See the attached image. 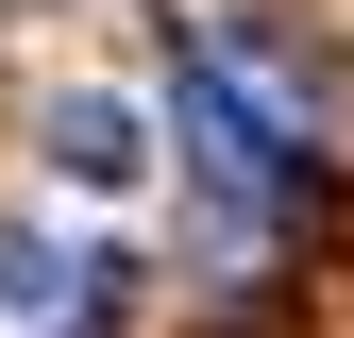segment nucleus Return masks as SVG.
<instances>
[{
    "label": "nucleus",
    "mask_w": 354,
    "mask_h": 338,
    "mask_svg": "<svg viewBox=\"0 0 354 338\" xmlns=\"http://www.w3.org/2000/svg\"><path fill=\"white\" fill-rule=\"evenodd\" d=\"M186 136H203V169L236 203H304V102L236 51V34H186Z\"/></svg>",
    "instance_id": "f257e3e1"
},
{
    "label": "nucleus",
    "mask_w": 354,
    "mask_h": 338,
    "mask_svg": "<svg viewBox=\"0 0 354 338\" xmlns=\"http://www.w3.org/2000/svg\"><path fill=\"white\" fill-rule=\"evenodd\" d=\"M51 152L84 169V186H136V169H152V136H136L118 102H68V118H51Z\"/></svg>",
    "instance_id": "f03ea898"
},
{
    "label": "nucleus",
    "mask_w": 354,
    "mask_h": 338,
    "mask_svg": "<svg viewBox=\"0 0 354 338\" xmlns=\"http://www.w3.org/2000/svg\"><path fill=\"white\" fill-rule=\"evenodd\" d=\"M68 338H84V321H68Z\"/></svg>",
    "instance_id": "7ed1b4c3"
}]
</instances>
